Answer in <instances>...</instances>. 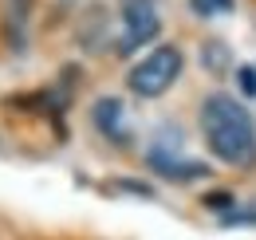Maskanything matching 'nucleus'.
<instances>
[{
	"label": "nucleus",
	"mask_w": 256,
	"mask_h": 240,
	"mask_svg": "<svg viewBox=\"0 0 256 240\" xmlns=\"http://www.w3.org/2000/svg\"><path fill=\"white\" fill-rule=\"evenodd\" d=\"M190 4H193V12L205 16V20H213V16H228V12L236 8L232 0H190Z\"/></svg>",
	"instance_id": "obj_8"
},
{
	"label": "nucleus",
	"mask_w": 256,
	"mask_h": 240,
	"mask_svg": "<svg viewBox=\"0 0 256 240\" xmlns=\"http://www.w3.org/2000/svg\"><path fill=\"white\" fill-rule=\"evenodd\" d=\"M205 205H213V209H232V205H236V197H232L228 189H217V193H209V197H205Z\"/></svg>",
	"instance_id": "obj_11"
},
{
	"label": "nucleus",
	"mask_w": 256,
	"mask_h": 240,
	"mask_svg": "<svg viewBox=\"0 0 256 240\" xmlns=\"http://www.w3.org/2000/svg\"><path fill=\"white\" fill-rule=\"evenodd\" d=\"M28 12H32V0H8V40H12V48H20V52H24Z\"/></svg>",
	"instance_id": "obj_6"
},
{
	"label": "nucleus",
	"mask_w": 256,
	"mask_h": 240,
	"mask_svg": "<svg viewBox=\"0 0 256 240\" xmlns=\"http://www.w3.org/2000/svg\"><path fill=\"white\" fill-rule=\"evenodd\" d=\"M236 83L244 90V98H256V71L252 67H236Z\"/></svg>",
	"instance_id": "obj_10"
},
{
	"label": "nucleus",
	"mask_w": 256,
	"mask_h": 240,
	"mask_svg": "<svg viewBox=\"0 0 256 240\" xmlns=\"http://www.w3.org/2000/svg\"><path fill=\"white\" fill-rule=\"evenodd\" d=\"M158 32H162V20H158L154 0H122V40H118L122 56H130L142 44H150Z\"/></svg>",
	"instance_id": "obj_3"
},
{
	"label": "nucleus",
	"mask_w": 256,
	"mask_h": 240,
	"mask_svg": "<svg viewBox=\"0 0 256 240\" xmlns=\"http://www.w3.org/2000/svg\"><path fill=\"white\" fill-rule=\"evenodd\" d=\"M221 224H224V228H236V224H256V205H248V209H240V205L224 209V212H221Z\"/></svg>",
	"instance_id": "obj_9"
},
{
	"label": "nucleus",
	"mask_w": 256,
	"mask_h": 240,
	"mask_svg": "<svg viewBox=\"0 0 256 240\" xmlns=\"http://www.w3.org/2000/svg\"><path fill=\"white\" fill-rule=\"evenodd\" d=\"M201 63L209 67V75H224L232 63H228V52H224L221 44H209V48H201Z\"/></svg>",
	"instance_id": "obj_7"
},
{
	"label": "nucleus",
	"mask_w": 256,
	"mask_h": 240,
	"mask_svg": "<svg viewBox=\"0 0 256 240\" xmlns=\"http://www.w3.org/2000/svg\"><path fill=\"white\" fill-rule=\"evenodd\" d=\"M201 130L217 162L240 166V170H248L256 162V122L236 98L209 94L201 106Z\"/></svg>",
	"instance_id": "obj_1"
},
{
	"label": "nucleus",
	"mask_w": 256,
	"mask_h": 240,
	"mask_svg": "<svg viewBox=\"0 0 256 240\" xmlns=\"http://www.w3.org/2000/svg\"><path fill=\"white\" fill-rule=\"evenodd\" d=\"M178 75H182V52L174 44H162L150 56H142V63H134L126 71V87L138 98H158L178 83Z\"/></svg>",
	"instance_id": "obj_2"
},
{
	"label": "nucleus",
	"mask_w": 256,
	"mask_h": 240,
	"mask_svg": "<svg viewBox=\"0 0 256 240\" xmlns=\"http://www.w3.org/2000/svg\"><path fill=\"white\" fill-rule=\"evenodd\" d=\"M146 162H150V170L162 174V178H174V181H190V178H201L205 174V162H186V158H174V154H166L162 146L146 154Z\"/></svg>",
	"instance_id": "obj_5"
},
{
	"label": "nucleus",
	"mask_w": 256,
	"mask_h": 240,
	"mask_svg": "<svg viewBox=\"0 0 256 240\" xmlns=\"http://www.w3.org/2000/svg\"><path fill=\"white\" fill-rule=\"evenodd\" d=\"M91 118H95V126L102 130V138H110L114 146H126V142H130V122H126V106H122V98L102 94L95 106H91Z\"/></svg>",
	"instance_id": "obj_4"
}]
</instances>
